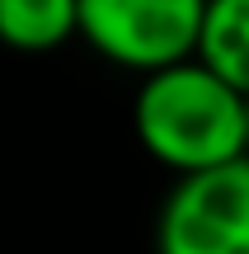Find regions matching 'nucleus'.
I'll list each match as a JSON object with an SVG mask.
<instances>
[{"mask_svg": "<svg viewBox=\"0 0 249 254\" xmlns=\"http://www.w3.org/2000/svg\"><path fill=\"white\" fill-rule=\"evenodd\" d=\"M141 151L174 174L249 155V99L198 57L146 71L132 99Z\"/></svg>", "mask_w": 249, "mask_h": 254, "instance_id": "obj_1", "label": "nucleus"}, {"mask_svg": "<svg viewBox=\"0 0 249 254\" xmlns=\"http://www.w3.org/2000/svg\"><path fill=\"white\" fill-rule=\"evenodd\" d=\"M155 254H249V155L179 174L155 217Z\"/></svg>", "mask_w": 249, "mask_h": 254, "instance_id": "obj_2", "label": "nucleus"}, {"mask_svg": "<svg viewBox=\"0 0 249 254\" xmlns=\"http://www.w3.org/2000/svg\"><path fill=\"white\" fill-rule=\"evenodd\" d=\"M207 0H75V33L127 71H160L198 47Z\"/></svg>", "mask_w": 249, "mask_h": 254, "instance_id": "obj_3", "label": "nucleus"}, {"mask_svg": "<svg viewBox=\"0 0 249 254\" xmlns=\"http://www.w3.org/2000/svg\"><path fill=\"white\" fill-rule=\"evenodd\" d=\"M193 57L249 99V0H207Z\"/></svg>", "mask_w": 249, "mask_h": 254, "instance_id": "obj_4", "label": "nucleus"}, {"mask_svg": "<svg viewBox=\"0 0 249 254\" xmlns=\"http://www.w3.org/2000/svg\"><path fill=\"white\" fill-rule=\"evenodd\" d=\"M75 38V0H0V43L14 52H52Z\"/></svg>", "mask_w": 249, "mask_h": 254, "instance_id": "obj_5", "label": "nucleus"}]
</instances>
